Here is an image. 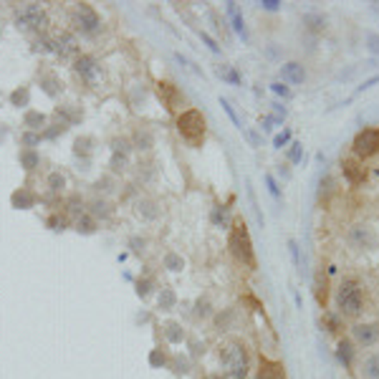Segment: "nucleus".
Returning <instances> with one entry per match:
<instances>
[{"label":"nucleus","mask_w":379,"mask_h":379,"mask_svg":"<svg viewBox=\"0 0 379 379\" xmlns=\"http://www.w3.org/2000/svg\"><path fill=\"white\" fill-rule=\"evenodd\" d=\"M51 51L56 53V56L61 58H69L76 53V38L71 33H61L56 35V38H51Z\"/></svg>","instance_id":"nucleus-10"},{"label":"nucleus","mask_w":379,"mask_h":379,"mask_svg":"<svg viewBox=\"0 0 379 379\" xmlns=\"http://www.w3.org/2000/svg\"><path fill=\"white\" fill-rule=\"evenodd\" d=\"M177 129H180V134H183L190 144H200V142L205 140V117L197 112V109H190V112L180 114Z\"/></svg>","instance_id":"nucleus-5"},{"label":"nucleus","mask_w":379,"mask_h":379,"mask_svg":"<svg viewBox=\"0 0 379 379\" xmlns=\"http://www.w3.org/2000/svg\"><path fill=\"white\" fill-rule=\"evenodd\" d=\"M339 357H342V362H346V364L351 362V346H349V342H342V344H339Z\"/></svg>","instance_id":"nucleus-20"},{"label":"nucleus","mask_w":379,"mask_h":379,"mask_svg":"<svg viewBox=\"0 0 379 379\" xmlns=\"http://www.w3.org/2000/svg\"><path fill=\"white\" fill-rule=\"evenodd\" d=\"M298 157H301V149H298V144H294V152H291V160L298 162Z\"/></svg>","instance_id":"nucleus-31"},{"label":"nucleus","mask_w":379,"mask_h":379,"mask_svg":"<svg viewBox=\"0 0 379 379\" xmlns=\"http://www.w3.org/2000/svg\"><path fill=\"white\" fill-rule=\"evenodd\" d=\"M160 96H165V101H167V109H175V104L180 101V92H177L172 84H160Z\"/></svg>","instance_id":"nucleus-14"},{"label":"nucleus","mask_w":379,"mask_h":379,"mask_svg":"<svg viewBox=\"0 0 379 379\" xmlns=\"http://www.w3.org/2000/svg\"><path fill=\"white\" fill-rule=\"evenodd\" d=\"M342 172H344L346 183H349L351 187H359V185H364L367 180L364 162H359L357 157H346V160L342 162Z\"/></svg>","instance_id":"nucleus-7"},{"label":"nucleus","mask_w":379,"mask_h":379,"mask_svg":"<svg viewBox=\"0 0 379 379\" xmlns=\"http://www.w3.org/2000/svg\"><path fill=\"white\" fill-rule=\"evenodd\" d=\"M205 379H223V377H218V374H210V377H205Z\"/></svg>","instance_id":"nucleus-33"},{"label":"nucleus","mask_w":379,"mask_h":379,"mask_svg":"<svg viewBox=\"0 0 379 379\" xmlns=\"http://www.w3.org/2000/svg\"><path fill=\"white\" fill-rule=\"evenodd\" d=\"M260 6L266 8V10H278V6H281V3H278V0H263Z\"/></svg>","instance_id":"nucleus-27"},{"label":"nucleus","mask_w":379,"mask_h":379,"mask_svg":"<svg viewBox=\"0 0 379 379\" xmlns=\"http://www.w3.org/2000/svg\"><path fill=\"white\" fill-rule=\"evenodd\" d=\"M167 266L172 268V271H180V268H183V260L177 258V255H167Z\"/></svg>","instance_id":"nucleus-22"},{"label":"nucleus","mask_w":379,"mask_h":379,"mask_svg":"<svg viewBox=\"0 0 379 379\" xmlns=\"http://www.w3.org/2000/svg\"><path fill=\"white\" fill-rule=\"evenodd\" d=\"M78 230H84V233H92V230H94V220H89V218L78 220Z\"/></svg>","instance_id":"nucleus-23"},{"label":"nucleus","mask_w":379,"mask_h":379,"mask_svg":"<svg viewBox=\"0 0 379 379\" xmlns=\"http://www.w3.org/2000/svg\"><path fill=\"white\" fill-rule=\"evenodd\" d=\"M228 15L233 18V23H235V31H238L243 38H246V26H243V18H240L238 8H235V3H228Z\"/></svg>","instance_id":"nucleus-16"},{"label":"nucleus","mask_w":379,"mask_h":379,"mask_svg":"<svg viewBox=\"0 0 379 379\" xmlns=\"http://www.w3.org/2000/svg\"><path fill=\"white\" fill-rule=\"evenodd\" d=\"M228 246H230V253L243 263V266L255 268V253H253V243H251V235H248L246 223H240V220L233 223Z\"/></svg>","instance_id":"nucleus-3"},{"label":"nucleus","mask_w":379,"mask_h":379,"mask_svg":"<svg viewBox=\"0 0 379 379\" xmlns=\"http://www.w3.org/2000/svg\"><path fill=\"white\" fill-rule=\"evenodd\" d=\"M74 69H76V74L84 78L86 84H99V81H101V66H99L92 56H81Z\"/></svg>","instance_id":"nucleus-8"},{"label":"nucleus","mask_w":379,"mask_h":379,"mask_svg":"<svg viewBox=\"0 0 379 379\" xmlns=\"http://www.w3.org/2000/svg\"><path fill=\"white\" fill-rule=\"evenodd\" d=\"M281 76H283V81H288V84H301L306 74H303L301 63H286L281 69Z\"/></svg>","instance_id":"nucleus-12"},{"label":"nucleus","mask_w":379,"mask_h":379,"mask_svg":"<svg viewBox=\"0 0 379 379\" xmlns=\"http://www.w3.org/2000/svg\"><path fill=\"white\" fill-rule=\"evenodd\" d=\"M288 140V132H283V134H278V137H276V147H281L283 142Z\"/></svg>","instance_id":"nucleus-30"},{"label":"nucleus","mask_w":379,"mask_h":379,"mask_svg":"<svg viewBox=\"0 0 379 379\" xmlns=\"http://www.w3.org/2000/svg\"><path fill=\"white\" fill-rule=\"evenodd\" d=\"M41 124H43V114H38V112L26 114V126H31V129H41Z\"/></svg>","instance_id":"nucleus-17"},{"label":"nucleus","mask_w":379,"mask_h":379,"mask_svg":"<svg viewBox=\"0 0 379 379\" xmlns=\"http://www.w3.org/2000/svg\"><path fill=\"white\" fill-rule=\"evenodd\" d=\"M21 162H23V167H26V169H33L35 165H38V155H35V152H23Z\"/></svg>","instance_id":"nucleus-19"},{"label":"nucleus","mask_w":379,"mask_h":379,"mask_svg":"<svg viewBox=\"0 0 379 379\" xmlns=\"http://www.w3.org/2000/svg\"><path fill=\"white\" fill-rule=\"evenodd\" d=\"M10 99H13V104H15V106H21V104H28V92H26V89H23V92H15V94H13V96H10Z\"/></svg>","instance_id":"nucleus-21"},{"label":"nucleus","mask_w":379,"mask_h":379,"mask_svg":"<svg viewBox=\"0 0 379 379\" xmlns=\"http://www.w3.org/2000/svg\"><path fill=\"white\" fill-rule=\"evenodd\" d=\"M220 76H225V78H230L233 84H238V76H235V74H233L230 69H225V66H220Z\"/></svg>","instance_id":"nucleus-25"},{"label":"nucleus","mask_w":379,"mask_h":379,"mask_svg":"<svg viewBox=\"0 0 379 379\" xmlns=\"http://www.w3.org/2000/svg\"><path fill=\"white\" fill-rule=\"evenodd\" d=\"M364 377L367 379H379V351L364 362Z\"/></svg>","instance_id":"nucleus-15"},{"label":"nucleus","mask_w":379,"mask_h":379,"mask_svg":"<svg viewBox=\"0 0 379 379\" xmlns=\"http://www.w3.org/2000/svg\"><path fill=\"white\" fill-rule=\"evenodd\" d=\"M326 298H329V278L323 273L316 276V301L326 306Z\"/></svg>","instance_id":"nucleus-13"},{"label":"nucleus","mask_w":379,"mask_h":379,"mask_svg":"<svg viewBox=\"0 0 379 379\" xmlns=\"http://www.w3.org/2000/svg\"><path fill=\"white\" fill-rule=\"evenodd\" d=\"M76 23H78V28L84 31V33H94V31H99V15L94 13L89 6H81L78 8V13H76Z\"/></svg>","instance_id":"nucleus-11"},{"label":"nucleus","mask_w":379,"mask_h":379,"mask_svg":"<svg viewBox=\"0 0 379 379\" xmlns=\"http://www.w3.org/2000/svg\"><path fill=\"white\" fill-rule=\"evenodd\" d=\"M15 26L21 31H41L46 26V13H43L41 6L28 3V6H21L18 13H15Z\"/></svg>","instance_id":"nucleus-6"},{"label":"nucleus","mask_w":379,"mask_h":379,"mask_svg":"<svg viewBox=\"0 0 379 379\" xmlns=\"http://www.w3.org/2000/svg\"><path fill=\"white\" fill-rule=\"evenodd\" d=\"M51 187H53V190H61L63 187V177L61 175H51Z\"/></svg>","instance_id":"nucleus-26"},{"label":"nucleus","mask_w":379,"mask_h":379,"mask_svg":"<svg viewBox=\"0 0 379 379\" xmlns=\"http://www.w3.org/2000/svg\"><path fill=\"white\" fill-rule=\"evenodd\" d=\"M26 142H28V144H35V142H38V137H33V134H26Z\"/></svg>","instance_id":"nucleus-32"},{"label":"nucleus","mask_w":379,"mask_h":379,"mask_svg":"<svg viewBox=\"0 0 379 379\" xmlns=\"http://www.w3.org/2000/svg\"><path fill=\"white\" fill-rule=\"evenodd\" d=\"M212 220H215V223H225V220H228V210H225V208H218L215 215H212Z\"/></svg>","instance_id":"nucleus-24"},{"label":"nucleus","mask_w":379,"mask_h":379,"mask_svg":"<svg viewBox=\"0 0 379 379\" xmlns=\"http://www.w3.org/2000/svg\"><path fill=\"white\" fill-rule=\"evenodd\" d=\"M203 41L208 43V46H210L212 51H218V46H215V41H212V38H210V35H208V33H203Z\"/></svg>","instance_id":"nucleus-29"},{"label":"nucleus","mask_w":379,"mask_h":379,"mask_svg":"<svg viewBox=\"0 0 379 379\" xmlns=\"http://www.w3.org/2000/svg\"><path fill=\"white\" fill-rule=\"evenodd\" d=\"M351 337L359 346H374L379 342V323H357L351 329Z\"/></svg>","instance_id":"nucleus-9"},{"label":"nucleus","mask_w":379,"mask_h":379,"mask_svg":"<svg viewBox=\"0 0 379 379\" xmlns=\"http://www.w3.org/2000/svg\"><path fill=\"white\" fill-rule=\"evenodd\" d=\"M13 203L21 205V208H28V205H33V195H31V192H15Z\"/></svg>","instance_id":"nucleus-18"},{"label":"nucleus","mask_w":379,"mask_h":379,"mask_svg":"<svg viewBox=\"0 0 379 379\" xmlns=\"http://www.w3.org/2000/svg\"><path fill=\"white\" fill-rule=\"evenodd\" d=\"M351 152H354V157H357L359 162L377 157L379 155V129L377 126H367V129H362V132L354 137V142H351Z\"/></svg>","instance_id":"nucleus-4"},{"label":"nucleus","mask_w":379,"mask_h":379,"mask_svg":"<svg viewBox=\"0 0 379 379\" xmlns=\"http://www.w3.org/2000/svg\"><path fill=\"white\" fill-rule=\"evenodd\" d=\"M337 309L344 319H357L364 311V291L357 278H344L337 288Z\"/></svg>","instance_id":"nucleus-2"},{"label":"nucleus","mask_w":379,"mask_h":379,"mask_svg":"<svg viewBox=\"0 0 379 379\" xmlns=\"http://www.w3.org/2000/svg\"><path fill=\"white\" fill-rule=\"evenodd\" d=\"M273 92H276V94H283V96H288V94H291L283 84H273Z\"/></svg>","instance_id":"nucleus-28"},{"label":"nucleus","mask_w":379,"mask_h":379,"mask_svg":"<svg viewBox=\"0 0 379 379\" xmlns=\"http://www.w3.org/2000/svg\"><path fill=\"white\" fill-rule=\"evenodd\" d=\"M220 364H223L225 374L230 379H246L248 369H251V359H248V349L238 339H228L220 346Z\"/></svg>","instance_id":"nucleus-1"}]
</instances>
